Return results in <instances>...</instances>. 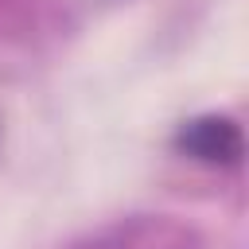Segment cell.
Returning <instances> with one entry per match:
<instances>
[{
  "label": "cell",
  "mask_w": 249,
  "mask_h": 249,
  "mask_svg": "<svg viewBox=\"0 0 249 249\" xmlns=\"http://www.w3.org/2000/svg\"><path fill=\"white\" fill-rule=\"evenodd\" d=\"M179 148H187L191 156L210 160V163H233L241 156V132L222 117H206L179 132Z\"/></svg>",
  "instance_id": "1"
}]
</instances>
